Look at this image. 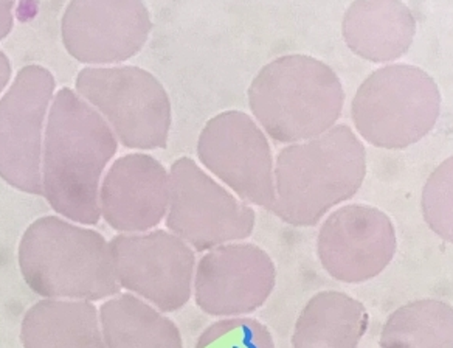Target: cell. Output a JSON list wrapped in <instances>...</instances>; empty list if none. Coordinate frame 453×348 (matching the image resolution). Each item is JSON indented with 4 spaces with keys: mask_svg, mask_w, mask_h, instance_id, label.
<instances>
[{
    "mask_svg": "<svg viewBox=\"0 0 453 348\" xmlns=\"http://www.w3.org/2000/svg\"><path fill=\"white\" fill-rule=\"evenodd\" d=\"M119 142L104 119L76 92L64 88L47 121L41 165L42 195L51 209L70 221H100V179Z\"/></svg>",
    "mask_w": 453,
    "mask_h": 348,
    "instance_id": "1",
    "label": "cell"
},
{
    "mask_svg": "<svg viewBox=\"0 0 453 348\" xmlns=\"http://www.w3.org/2000/svg\"><path fill=\"white\" fill-rule=\"evenodd\" d=\"M365 174L366 151L359 137L347 125L331 128L278 152L271 212L294 228H314L360 190Z\"/></svg>",
    "mask_w": 453,
    "mask_h": 348,
    "instance_id": "2",
    "label": "cell"
},
{
    "mask_svg": "<svg viewBox=\"0 0 453 348\" xmlns=\"http://www.w3.org/2000/svg\"><path fill=\"white\" fill-rule=\"evenodd\" d=\"M18 259L27 285L41 298L95 302L121 290L104 236L59 216L30 224Z\"/></svg>",
    "mask_w": 453,
    "mask_h": 348,
    "instance_id": "3",
    "label": "cell"
},
{
    "mask_svg": "<svg viewBox=\"0 0 453 348\" xmlns=\"http://www.w3.org/2000/svg\"><path fill=\"white\" fill-rule=\"evenodd\" d=\"M343 103L337 73L308 55L273 59L249 88V104L265 134L289 145L327 133L339 120Z\"/></svg>",
    "mask_w": 453,
    "mask_h": 348,
    "instance_id": "4",
    "label": "cell"
},
{
    "mask_svg": "<svg viewBox=\"0 0 453 348\" xmlns=\"http://www.w3.org/2000/svg\"><path fill=\"white\" fill-rule=\"evenodd\" d=\"M441 111V92L426 70L390 64L372 72L351 103L354 127L382 150H405L434 129Z\"/></svg>",
    "mask_w": 453,
    "mask_h": 348,
    "instance_id": "5",
    "label": "cell"
},
{
    "mask_svg": "<svg viewBox=\"0 0 453 348\" xmlns=\"http://www.w3.org/2000/svg\"><path fill=\"white\" fill-rule=\"evenodd\" d=\"M76 90L112 129L121 145L133 150L165 148L170 137L171 102L162 82L134 66L86 67Z\"/></svg>",
    "mask_w": 453,
    "mask_h": 348,
    "instance_id": "6",
    "label": "cell"
},
{
    "mask_svg": "<svg viewBox=\"0 0 453 348\" xmlns=\"http://www.w3.org/2000/svg\"><path fill=\"white\" fill-rule=\"evenodd\" d=\"M168 179L166 228L197 252L246 240L252 235L255 210L208 176L193 159H177Z\"/></svg>",
    "mask_w": 453,
    "mask_h": 348,
    "instance_id": "7",
    "label": "cell"
},
{
    "mask_svg": "<svg viewBox=\"0 0 453 348\" xmlns=\"http://www.w3.org/2000/svg\"><path fill=\"white\" fill-rule=\"evenodd\" d=\"M117 283L164 313L188 304L193 294V249L166 230L119 235L109 243Z\"/></svg>",
    "mask_w": 453,
    "mask_h": 348,
    "instance_id": "8",
    "label": "cell"
},
{
    "mask_svg": "<svg viewBox=\"0 0 453 348\" xmlns=\"http://www.w3.org/2000/svg\"><path fill=\"white\" fill-rule=\"evenodd\" d=\"M197 158L242 203L272 209L275 184L271 143L250 115L226 111L208 120L197 140Z\"/></svg>",
    "mask_w": 453,
    "mask_h": 348,
    "instance_id": "9",
    "label": "cell"
},
{
    "mask_svg": "<svg viewBox=\"0 0 453 348\" xmlns=\"http://www.w3.org/2000/svg\"><path fill=\"white\" fill-rule=\"evenodd\" d=\"M55 78L42 66H26L0 100V178L30 195H42V128Z\"/></svg>",
    "mask_w": 453,
    "mask_h": 348,
    "instance_id": "10",
    "label": "cell"
},
{
    "mask_svg": "<svg viewBox=\"0 0 453 348\" xmlns=\"http://www.w3.org/2000/svg\"><path fill=\"white\" fill-rule=\"evenodd\" d=\"M277 269L271 255L252 243L214 247L196 267V304L208 316L240 317L271 298Z\"/></svg>",
    "mask_w": 453,
    "mask_h": 348,
    "instance_id": "11",
    "label": "cell"
},
{
    "mask_svg": "<svg viewBox=\"0 0 453 348\" xmlns=\"http://www.w3.org/2000/svg\"><path fill=\"white\" fill-rule=\"evenodd\" d=\"M396 230L382 210L349 204L333 212L317 238L321 267L343 283L378 277L396 253Z\"/></svg>",
    "mask_w": 453,
    "mask_h": 348,
    "instance_id": "12",
    "label": "cell"
},
{
    "mask_svg": "<svg viewBox=\"0 0 453 348\" xmlns=\"http://www.w3.org/2000/svg\"><path fill=\"white\" fill-rule=\"evenodd\" d=\"M152 22L139 0H75L64 12L63 43L84 64L123 63L148 41Z\"/></svg>",
    "mask_w": 453,
    "mask_h": 348,
    "instance_id": "13",
    "label": "cell"
},
{
    "mask_svg": "<svg viewBox=\"0 0 453 348\" xmlns=\"http://www.w3.org/2000/svg\"><path fill=\"white\" fill-rule=\"evenodd\" d=\"M100 213L121 234H145L166 216L170 179L157 159L134 152L113 162L101 184Z\"/></svg>",
    "mask_w": 453,
    "mask_h": 348,
    "instance_id": "14",
    "label": "cell"
},
{
    "mask_svg": "<svg viewBox=\"0 0 453 348\" xmlns=\"http://www.w3.org/2000/svg\"><path fill=\"white\" fill-rule=\"evenodd\" d=\"M342 33L354 55L370 63H390L413 44L416 19L399 0H357L343 16Z\"/></svg>",
    "mask_w": 453,
    "mask_h": 348,
    "instance_id": "15",
    "label": "cell"
},
{
    "mask_svg": "<svg viewBox=\"0 0 453 348\" xmlns=\"http://www.w3.org/2000/svg\"><path fill=\"white\" fill-rule=\"evenodd\" d=\"M24 348H106L98 311L90 302L45 298L20 325Z\"/></svg>",
    "mask_w": 453,
    "mask_h": 348,
    "instance_id": "16",
    "label": "cell"
},
{
    "mask_svg": "<svg viewBox=\"0 0 453 348\" xmlns=\"http://www.w3.org/2000/svg\"><path fill=\"white\" fill-rule=\"evenodd\" d=\"M370 316L357 298L340 291L315 294L303 308L292 348H357Z\"/></svg>",
    "mask_w": 453,
    "mask_h": 348,
    "instance_id": "17",
    "label": "cell"
},
{
    "mask_svg": "<svg viewBox=\"0 0 453 348\" xmlns=\"http://www.w3.org/2000/svg\"><path fill=\"white\" fill-rule=\"evenodd\" d=\"M98 316L106 348H183L176 323L133 294L109 298Z\"/></svg>",
    "mask_w": 453,
    "mask_h": 348,
    "instance_id": "18",
    "label": "cell"
},
{
    "mask_svg": "<svg viewBox=\"0 0 453 348\" xmlns=\"http://www.w3.org/2000/svg\"><path fill=\"white\" fill-rule=\"evenodd\" d=\"M380 348H453L450 305L422 298L397 308L385 322Z\"/></svg>",
    "mask_w": 453,
    "mask_h": 348,
    "instance_id": "19",
    "label": "cell"
},
{
    "mask_svg": "<svg viewBox=\"0 0 453 348\" xmlns=\"http://www.w3.org/2000/svg\"><path fill=\"white\" fill-rule=\"evenodd\" d=\"M453 160L446 159L430 174L422 191V215L428 228L442 240H453Z\"/></svg>",
    "mask_w": 453,
    "mask_h": 348,
    "instance_id": "20",
    "label": "cell"
},
{
    "mask_svg": "<svg viewBox=\"0 0 453 348\" xmlns=\"http://www.w3.org/2000/svg\"><path fill=\"white\" fill-rule=\"evenodd\" d=\"M196 348H275L272 333L250 317H230L210 325Z\"/></svg>",
    "mask_w": 453,
    "mask_h": 348,
    "instance_id": "21",
    "label": "cell"
},
{
    "mask_svg": "<svg viewBox=\"0 0 453 348\" xmlns=\"http://www.w3.org/2000/svg\"><path fill=\"white\" fill-rule=\"evenodd\" d=\"M13 2H0V41L13 30Z\"/></svg>",
    "mask_w": 453,
    "mask_h": 348,
    "instance_id": "22",
    "label": "cell"
},
{
    "mask_svg": "<svg viewBox=\"0 0 453 348\" xmlns=\"http://www.w3.org/2000/svg\"><path fill=\"white\" fill-rule=\"evenodd\" d=\"M10 78H12V64L7 55L0 50V94L7 88Z\"/></svg>",
    "mask_w": 453,
    "mask_h": 348,
    "instance_id": "23",
    "label": "cell"
}]
</instances>
